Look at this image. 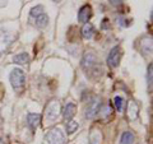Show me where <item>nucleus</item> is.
Segmentation results:
<instances>
[{"mask_svg": "<svg viewBox=\"0 0 153 144\" xmlns=\"http://www.w3.org/2000/svg\"><path fill=\"white\" fill-rule=\"evenodd\" d=\"M102 142V133L98 129H91L89 131V144H101Z\"/></svg>", "mask_w": 153, "mask_h": 144, "instance_id": "13", "label": "nucleus"}, {"mask_svg": "<svg viewBox=\"0 0 153 144\" xmlns=\"http://www.w3.org/2000/svg\"><path fill=\"white\" fill-rule=\"evenodd\" d=\"M110 115H112V108L111 106H108V105H101V107H100L98 112L96 116H101V117H107Z\"/></svg>", "mask_w": 153, "mask_h": 144, "instance_id": "17", "label": "nucleus"}, {"mask_svg": "<svg viewBox=\"0 0 153 144\" xmlns=\"http://www.w3.org/2000/svg\"><path fill=\"white\" fill-rule=\"evenodd\" d=\"M114 103H115V108H116L119 112H123V111H124L125 101H124L123 97H120V96H116V97L114 98Z\"/></svg>", "mask_w": 153, "mask_h": 144, "instance_id": "19", "label": "nucleus"}, {"mask_svg": "<svg viewBox=\"0 0 153 144\" xmlns=\"http://www.w3.org/2000/svg\"><path fill=\"white\" fill-rule=\"evenodd\" d=\"M138 112H139V107L138 105L134 102V101H130L128 103V110H126V116L129 120H135L138 117Z\"/></svg>", "mask_w": 153, "mask_h": 144, "instance_id": "12", "label": "nucleus"}, {"mask_svg": "<svg viewBox=\"0 0 153 144\" xmlns=\"http://www.w3.org/2000/svg\"><path fill=\"white\" fill-rule=\"evenodd\" d=\"M78 128H79V124L76 122V121H73V120H70V121L66 124V134H73L74 131L78 130Z\"/></svg>", "mask_w": 153, "mask_h": 144, "instance_id": "20", "label": "nucleus"}, {"mask_svg": "<svg viewBox=\"0 0 153 144\" xmlns=\"http://www.w3.org/2000/svg\"><path fill=\"white\" fill-rule=\"evenodd\" d=\"M44 13H45V10H44V7H42V5L33 7L31 9V12H30V19H35L36 17L41 16V14H44Z\"/></svg>", "mask_w": 153, "mask_h": 144, "instance_id": "18", "label": "nucleus"}, {"mask_svg": "<svg viewBox=\"0 0 153 144\" xmlns=\"http://www.w3.org/2000/svg\"><path fill=\"white\" fill-rule=\"evenodd\" d=\"M152 70H153V65L149 64V66H148V70H147V84H148V88H149V91L152 89Z\"/></svg>", "mask_w": 153, "mask_h": 144, "instance_id": "22", "label": "nucleus"}, {"mask_svg": "<svg viewBox=\"0 0 153 144\" xmlns=\"http://www.w3.org/2000/svg\"><path fill=\"white\" fill-rule=\"evenodd\" d=\"M120 59H121V49L119 46H115L112 47L108 52V56H107V65L110 68H116L120 63Z\"/></svg>", "mask_w": 153, "mask_h": 144, "instance_id": "6", "label": "nucleus"}, {"mask_svg": "<svg viewBox=\"0 0 153 144\" xmlns=\"http://www.w3.org/2000/svg\"><path fill=\"white\" fill-rule=\"evenodd\" d=\"M139 50L140 52L144 56L147 55H151L152 54V37H143L140 40V46H139Z\"/></svg>", "mask_w": 153, "mask_h": 144, "instance_id": "10", "label": "nucleus"}, {"mask_svg": "<svg viewBox=\"0 0 153 144\" xmlns=\"http://www.w3.org/2000/svg\"><path fill=\"white\" fill-rule=\"evenodd\" d=\"M49 21H50L49 16H47L46 13L36 17L35 19H30V22H32V24L35 26L36 28H38V30H44V28H46L47 24H49Z\"/></svg>", "mask_w": 153, "mask_h": 144, "instance_id": "8", "label": "nucleus"}, {"mask_svg": "<svg viewBox=\"0 0 153 144\" xmlns=\"http://www.w3.org/2000/svg\"><path fill=\"white\" fill-rule=\"evenodd\" d=\"M31 61V57L27 52H21V54H17L13 56V63L19 64V65H26Z\"/></svg>", "mask_w": 153, "mask_h": 144, "instance_id": "14", "label": "nucleus"}, {"mask_svg": "<svg viewBox=\"0 0 153 144\" xmlns=\"http://www.w3.org/2000/svg\"><path fill=\"white\" fill-rule=\"evenodd\" d=\"M8 35L5 32H3L1 35H0V51H3L4 49H7V46L9 45V42H10V40L9 38H7Z\"/></svg>", "mask_w": 153, "mask_h": 144, "instance_id": "21", "label": "nucleus"}, {"mask_svg": "<svg viewBox=\"0 0 153 144\" xmlns=\"http://www.w3.org/2000/svg\"><path fill=\"white\" fill-rule=\"evenodd\" d=\"M110 3H111L112 5H121L123 4V1H110Z\"/></svg>", "mask_w": 153, "mask_h": 144, "instance_id": "24", "label": "nucleus"}, {"mask_svg": "<svg viewBox=\"0 0 153 144\" xmlns=\"http://www.w3.org/2000/svg\"><path fill=\"white\" fill-rule=\"evenodd\" d=\"M102 30H106V28H108L110 27V24H108V19L107 18H105L103 21H102Z\"/></svg>", "mask_w": 153, "mask_h": 144, "instance_id": "23", "label": "nucleus"}, {"mask_svg": "<svg viewBox=\"0 0 153 144\" xmlns=\"http://www.w3.org/2000/svg\"><path fill=\"white\" fill-rule=\"evenodd\" d=\"M46 140L49 144H66V137L60 128H52L46 134Z\"/></svg>", "mask_w": 153, "mask_h": 144, "instance_id": "3", "label": "nucleus"}, {"mask_svg": "<svg viewBox=\"0 0 153 144\" xmlns=\"http://www.w3.org/2000/svg\"><path fill=\"white\" fill-rule=\"evenodd\" d=\"M9 80H10L12 87L16 91H21L23 87H25L26 83V74L25 71L19 68H16L12 70L10 75H9Z\"/></svg>", "mask_w": 153, "mask_h": 144, "instance_id": "2", "label": "nucleus"}, {"mask_svg": "<svg viewBox=\"0 0 153 144\" xmlns=\"http://www.w3.org/2000/svg\"><path fill=\"white\" fill-rule=\"evenodd\" d=\"M135 140V135L131 131H124L121 139H120V144H133Z\"/></svg>", "mask_w": 153, "mask_h": 144, "instance_id": "16", "label": "nucleus"}, {"mask_svg": "<svg viewBox=\"0 0 153 144\" xmlns=\"http://www.w3.org/2000/svg\"><path fill=\"white\" fill-rule=\"evenodd\" d=\"M27 122L32 130H36L38 125L41 124V115L40 114H28L27 116Z\"/></svg>", "mask_w": 153, "mask_h": 144, "instance_id": "11", "label": "nucleus"}, {"mask_svg": "<svg viewBox=\"0 0 153 144\" xmlns=\"http://www.w3.org/2000/svg\"><path fill=\"white\" fill-rule=\"evenodd\" d=\"M75 112H76V105L73 102L66 103L63 108V119L65 121H70V120L74 117Z\"/></svg>", "mask_w": 153, "mask_h": 144, "instance_id": "9", "label": "nucleus"}, {"mask_svg": "<svg viewBox=\"0 0 153 144\" xmlns=\"http://www.w3.org/2000/svg\"><path fill=\"white\" fill-rule=\"evenodd\" d=\"M60 115V105L56 99H52L47 103V106L45 108V116L47 120L50 121H54L57 119V116Z\"/></svg>", "mask_w": 153, "mask_h": 144, "instance_id": "4", "label": "nucleus"}, {"mask_svg": "<svg viewBox=\"0 0 153 144\" xmlns=\"http://www.w3.org/2000/svg\"><path fill=\"white\" fill-rule=\"evenodd\" d=\"M82 68L87 74H96L97 69H101V65H100L98 59L92 52H85L82 59Z\"/></svg>", "mask_w": 153, "mask_h": 144, "instance_id": "1", "label": "nucleus"}, {"mask_svg": "<svg viewBox=\"0 0 153 144\" xmlns=\"http://www.w3.org/2000/svg\"><path fill=\"white\" fill-rule=\"evenodd\" d=\"M5 5H7V1H0V8L5 7Z\"/></svg>", "mask_w": 153, "mask_h": 144, "instance_id": "25", "label": "nucleus"}, {"mask_svg": "<svg viewBox=\"0 0 153 144\" xmlns=\"http://www.w3.org/2000/svg\"><path fill=\"white\" fill-rule=\"evenodd\" d=\"M82 36L83 38H85V40H91L93 36H94V27L93 24H91V23H85V24H83L82 27Z\"/></svg>", "mask_w": 153, "mask_h": 144, "instance_id": "15", "label": "nucleus"}, {"mask_svg": "<svg viewBox=\"0 0 153 144\" xmlns=\"http://www.w3.org/2000/svg\"><path fill=\"white\" fill-rule=\"evenodd\" d=\"M91 17H92V8H91V5H88V4H85V5H83L79 9L78 21H79V23H84L85 24V23H88Z\"/></svg>", "mask_w": 153, "mask_h": 144, "instance_id": "7", "label": "nucleus"}, {"mask_svg": "<svg viewBox=\"0 0 153 144\" xmlns=\"http://www.w3.org/2000/svg\"><path fill=\"white\" fill-rule=\"evenodd\" d=\"M100 107H101V98L94 97V98L91 99L88 102V105H87V107H85V111H84L85 119L91 120V119L96 117V115H97Z\"/></svg>", "mask_w": 153, "mask_h": 144, "instance_id": "5", "label": "nucleus"}]
</instances>
